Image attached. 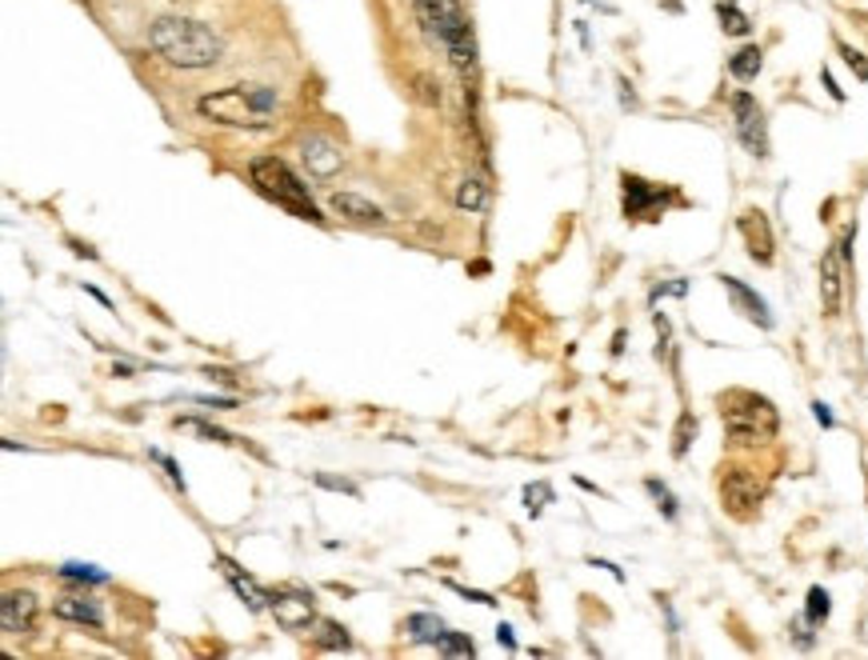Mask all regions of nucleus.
<instances>
[{
	"label": "nucleus",
	"instance_id": "obj_19",
	"mask_svg": "<svg viewBox=\"0 0 868 660\" xmlns=\"http://www.w3.org/2000/svg\"><path fill=\"white\" fill-rule=\"evenodd\" d=\"M761 64H764L761 49H756V44H744L741 53H736L733 61H729V69H733L736 81H753V76L761 73Z\"/></svg>",
	"mask_w": 868,
	"mask_h": 660
},
{
	"label": "nucleus",
	"instance_id": "obj_26",
	"mask_svg": "<svg viewBox=\"0 0 868 660\" xmlns=\"http://www.w3.org/2000/svg\"><path fill=\"white\" fill-rule=\"evenodd\" d=\"M524 501H529V516H541L544 504L553 501V489H548V484H529V489H524Z\"/></svg>",
	"mask_w": 868,
	"mask_h": 660
},
{
	"label": "nucleus",
	"instance_id": "obj_30",
	"mask_svg": "<svg viewBox=\"0 0 868 660\" xmlns=\"http://www.w3.org/2000/svg\"><path fill=\"white\" fill-rule=\"evenodd\" d=\"M316 484L321 489H333V493H348V496H360V489H356L353 481H336V476H325V472H316Z\"/></svg>",
	"mask_w": 868,
	"mask_h": 660
},
{
	"label": "nucleus",
	"instance_id": "obj_24",
	"mask_svg": "<svg viewBox=\"0 0 868 660\" xmlns=\"http://www.w3.org/2000/svg\"><path fill=\"white\" fill-rule=\"evenodd\" d=\"M437 652H445V657H472V640L464 637V632H445V637L437 640Z\"/></svg>",
	"mask_w": 868,
	"mask_h": 660
},
{
	"label": "nucleus",
	"instance_id": "obj_10",
	"mask_svg": "<svg viewBox=\"0 0 868 660\" xmlns=\"http://www.w3.org/2000/svg\"><path fill=\"white\" fill-rule=\"evenodd\" d=\"M36 612H41V605H36L32 593H4V600H0V625H4V632H32Z\"/></svg>",
	"mask_w": 868,
	"mask_h": 660
},
{
	"label": "nucleus",
	"instance_id": "obj_14",
	"mask_svg": "<svg viewBox=\"0 0 868 660\" xmlns=\"http://www.w3.org/2000/svg\"><path fill=\"white\" fill-rule=\"evenodd\" d=\"M217 565H220V573H224V577H229V585L237 588V597H244L249 600V608H269V593H264L261 585H257V580L249 577V573H241V568L232 565L229 556H217Z\"/></svg>",
	"mask_w": 868,
	"mask_h": 660
},
{
	"label": "nucleus",
	"instance_id": "obj_21",
	"mask_svg": "<svg viewBox=\"0 0 868 660\" xmlns=\"http://www.w3.org/2000/svg\"><path fill=\"white\" fill-rule=\"evenodd\" d=\"M61 580H81V585H108V573H101L96 565H76V561H69V565H61Z\"/></svg>",
	"mask_w": 868,
	"mask_h": 660
},
{
	"label": "nucleus",
	"instance_id": "obj_2",
	"mask_svg": "<svg viewBox=\"0 0 868 660\" xmlns=\"http://www.w3.org/2000/svg\"><path fill=\"white\" fill-rule=\"evenodd\" d=\"M276 108V93L264 84H232L197 101V113L217 121V125L237 128H269V116Z\"/></svg>",
	"mask_w": 868,
	"mask_h": 660
},
{
	"label": "nucleus",
	"instance_id": "obj_34",
	"mask_svg": "<svg viewBox=\"0 0 868 660\" xmlns=\"http://www.w3.org/2000/svg\"><path fill=\"white\" fill-rule=\"evenodd\" d=\"M496 640H501L504 649H516V637H513V629H509V625H501V629H496Z\"/></svg>",
	"mask_w": 868,
	"mask_h": 660
},
{
	"label": "nucleus",
	"instance_id": "obj_17",
	"mask_svg": "<svg viewBox=\"0 0 868 660\" xmlns=\"http://www.w3.org/2000/svg\"><path fill=\"white\" fill-rule=\"evenodd\" d=\"M657 200H660V192H652L645 180L625 177V212H628V217H645V209H649V205H657Z\"/></svg>",
	"mask_w": 868,
	"mask_h": 660
},
{
	"label": "nucleus",
	"instance_id": "obj_25",
	"mask_svg": "<svg viewBox=\"0 0 868 660\" xmlns=\"http://www.w3.org/2000/svg\"><path fill=\"white\" fill-rule=\"evenodd\" d=\"M177 425H185V429H197L200 437L217 440V444H241V440L232 437V432H224V429H212L209 420H177Z\"/></svg>",
	"mask_w": 868,
	"mask_h": 660
},
{
	"label": "nucleus",
	"instance_id": "obj_13",
	"mask_svg": "<svg viewBox=\"0 0 868 660\" xmlns=\"http://www.w3.org/2000/svg\"><path fill=\"white\" fill-rule=\"evenodd\" d=\"M721 284H724V293L733 296V304H736V313H744L753 325H761V328H773V313H768V304L761 301V296L749 289L744 281H736V276H721Z\"/></svg>",
	"mask_w": 868,
	"mask_h": 660
},
{
	"label": "nucleus",
	"instance_id": "obj_27",
	"mask_svg": "<svg viewBox=\"0 0 868 660\" xmlns=\"http://www.w3.org/2000/svg\"><path fill=\"white\" fill-rule=\"evenodd\" d=\"M321 645H325V649H348L345 629L333 625V620H325V625H321Z\"/></svg>",
	"mask_w": 868,
	"mask_h": 660
},
{
	"label": "nucleus",
	"instance_id": "obj_9",
	"mask_svg": "<svg viewBox=\"0 0 868 660\" xmlns=\"http://www.w3.org/2000/svg\"><path fill=\"white\" fill-rule=\"evenodd\" d=\"M845 256L840 249H828L820 256V301H825V313L837 316L840 313V301H845Z\"/></svg>",
	"mask_w": 868,
	"mask_h": 660
},
{
	"label": "nucleus",
	"instance_id": "obj_20",
	"mask_svg": "<svg viewBox=\"0 0 868 660\" xmlns=\"http://www.w3.org/2000/svg\"><path fill=\"white\" fill-rule=\"evenodd\" d=\"M717 17H721V29L729 32V36H749V29H753V24H749V17H744L736 4H729V0H721V4H717Z\"/></svg>",
	"mask_w": 868,
	"mask_h": 660
},
{
	"label": "nucleus",
	"instance_id": "obj_29",
	"mask_svg": "<svg viewBox=\"0 0 868 660\" xmlns=\"http://www.w3.org/2000/svg\"><path fill=\"white\" fill-rule=\"evenodd\" d=\"M692 432H697V420L684 412V417H680V429H677V444H672V452H677V457H684V452H689Z\"/></svg>",
	"mask_w": 868,
	"mask_h": 660
},
{
	"label": "nucleus",
	"instance_id": "obj_1",
	"mask_svg": "<svg viewBox=\"0 0 868 660\" xmlns=\"http://www.w3.org/2000/svg\"><path fill=\"white\" fill-rule=\"evenodd\" d=\"M153 53L165 56L177 69H212L224 56V44L209 24L189 21V17H160L148 32Z\"/></svg>",
	"mask_w": 868,
	"mask_h": 660
},
{
	"label": "nucleus",
	"instance_id": "obj_18",
	"mask_svg": "<svg viewBox=\"0 0 868 660\" xmlns=\"http://www.w3.org/2000/svg\"><path fill=\"white\" fill-rule=\"evenodd\" d=\"M408 632L417 645H437L445 637V620L432 617V612H417V617H408Z\"/></svg>",
	"mask_w": 868,
	"mask_h": 660
},
{
	"label": "nucleus",
	"instance_id": "obj_11",
	"mask_svg": "<svg viewBox=\"0 0 868 660\" xmlns=\"http://www.w3.org/2000/svg\"><path fill=\"white\" fill-rule=\"evenodd\" d=\"M301 157H304V165H308V172L313 177H321V180H328V177H336L341 172V148L333 145V140H325V137H304L301 140Z\"/></svg>",
	"mask_w": 868,
	"mask_h": 660
},
{
	"label": "nucleus",
	"instance_id": "obj_32",
	"mask_svg": "<svg viewBox=\"0 0 868 660\" xmlns=\"http://www.w3.org/2000/svg\"><path fill=\"white\" fill-rule=\"evenodd\" d=\"M813 417L820 420V429H833V425H837V420H833V412H828V405H820V400L813 405Z\"/></svg>",
	"mask_w": 868,
	"mask_h": 660
},
{
	"label": "nucleus",
	"instance_id": "obj_5",
	"mask_svg": "<svg viewBox=\"0 0 868 660\" xmlns=\"http://www.w3.org/2000/svg\"><path fill=\"white\" fill-rule=\"evenodd\" d=\"M252 185H257V192L269 200H276L281 209H289L293 217H304V220H321V212H316L313 197H308V189H304L301 180L293 177V168L284 165V160L276 157H261L252 160L249 168Z\"/></svg>",
	"mask_w": 868,
	"mask_h": 660
},
{
	"label": "nucleus",
	"instance_id": "obj_35",
	"mask_svg": "<svg viewBox=\"0 0 868 660\" xmlns=\"http://www.w3.org/2000/svg\"><path fill=\"white\" fill-rule=\"evenodd\" d=\"M820 81H825V88H828V93H833V101H845V93H840V88H837V81L828 76V69H825V73H820Z\"/></svg>",
	"mask_w": 868,
	"mask_h": 660
},
{
	"label": "nucleus",
	"instance_id": "obj_22",
	"mask_svg": "<svg viewBox=\"0 0 868 660\" xmlns=\"http://www.w3.org/2000/svg\"><path fill=\"white\" fill-rule=\"evenodd\" d=\"M457 209H484V185L481 180H461V189H457Z\"/></svg>",
	"mask_w": 868,
	"mask_h": 660
},
{
	"label": "nucleus",
	"instance_id": "obj_6",
	"mask_svg": "<svg viewBox=\"0 0 868 660\" xmlns=\"http://www.w3.org/2000/svg\"><path fill=\"white\" fill-rule=\"evenodd\" d=\"M721 501L733 516H753L756 504L764 501V489L749 469H729L721 476Z\"/></svg>",
	"mask_w": 868,
	"mask_h": 660
},
{
	"label": "nucleus",
	"instance_id": "obj_12",
	"mask_svg": "<svg viewBox=\"0 0 868 660\" xmlns=\"http://www.w3.org/2000/svg\"><path fill=\"white\" fill-rule=\"evenodd\" d=\"M741 237H744V244H749V256H753L756 264H773V229H768L764 212H756V209L744 212Z\"/></svg>",
	"mask_w": 868,
	"mask_h": 660
},
{
	"label": "nucleus",
	"instance_id": "obj_28",
	"mask_svg": "<svg viewBox=\"0 0 868 660\" xmlns=\"http://www.w3.org/2000/svg\"><path fill=\"white\" fill-rule=\"evenodd\" d=\"M645 489H649V493L657 496V501H660V513H665V516H669V521H672V516H677V496H672L669 489H665V484H660V481H649V484H645Z\"/></svg>",
	"mask_w": 868,
	"mask_h": 660
},
{
	"label": "nucleus",
	"instance_id": "obj_4",
	"mask_svg": "<svg viewBox=\"0 0 868 660\" xmlns=\"http://www.w3.org/2000/svg\"><path fill=\"white\" fill-rule=\"evenodd\" d=\"M417 17L429 29V36H437L445 44L449 61L461 73H469L472 64H477V44H472V29L464 21L461 0H417Z\"/></svg>",
	"mask_w": 868,
	"mask_h": 660
},
{
	"label": "nucleus",
	"instance_id": "obj_16",
	"mask_svg": "<svg viewBox=\"0 0 868 660\" xmlns=\"http://www.w3.org/2000/svg\"><path fill=\"white\" fill-rule=\"evenodd\" d=\"M333 209L348 220H360V224H380V220H385L373 200L356 197V192H333Z\"/></svg>",
	"mask_w": 868,
	"mask_h": 660
},
{
	"label": "nucleus",
	"instance_id": "obj_7",
	"mask_svg": "<svg viewBox=\"0 0 868 660\" xmlns=\"http://www.w3.org/2000/svg\"><path fill=\"white\" fill-rule=\"evenodd\" d=\"M733 121H736V137L741 145L753 153V157H768V133H764V108L756 105L749 93L733 96Z\"/></svg>",
	"mask_w": 868,
	"mask_h": 660
},
{
	"label": "nucleus",
	"instance_id": "obj_23",
	"mask_svg": "<svg viewBox=\"0 0 868 660\" xmlns=\"http://www.w3.org/2000/svg\"><path fill=\"white\" fill-rule=\"evenodd\" d=\"M828 593L825 588H808V605H805V617H808V625H825L828 620Z\"/></svg>",
	"mask_w": 868,
	"mask_h": 660
},
{
	"label": "nucleus",
	"instance_id": "obj_8",
	"mask_svg": "<svg viewBox=\"0 0 868 660\" xmlns=\"http://www.w3.org/2000/svg\"><path fill=\"white\" fill-rule=\"evenodd\" d=\"M269 608H272V617H276V625L289 632H304L316 620V608H313V597H308V593H276V597L269 600Z\"/></svg>",
	"mask_w": 868,
	"mask_h": 660
},
{
	"label": "nucleus",
	"instance_id": "obj_33",
	"mask_svg": "<svg viewBox=\"0 0 868 660\" xmlns=\"http://www.w3.org/2000/svg\"><path fill=\"white\" fill-rule=\"evenodd\" d=\"M452 593H461V597L477 600V605H496V600H492L489 593H469V588H464V585H452Z\"/></svg>",
	"mask_w": 868,
	"mask_h": 660
},
{
	"label": "nucleus",
	"instance_id": "obj_15",
	"mask_svg": "<svg viewBox=\"0 0 868 660\" xmlns=\"http://www.w3.org/2000/svg\"><path fill=\"white\" fill-rule=\"evenodd\" d=\"M53 612L61 620H76V625H93V629H101L105 625V612L96 608V600L88 597H61L53 605Z\"/></svg>",
	"mask_w": 868,
	"mask_h": 660
},
{
	"label": "nucleus",
	"instance_id": "obj_3",
	"mask_svg": "<svg viewBox=\"0 0 868 660\" xmlns=\"http://www.w3.org/2000/svg\"><path fill=\"white\" fill-rule=\"evenodd\" d=\"M721 420L729 440H736V444H764L781 429L773 400L761 397V392H744V388H733L721 397Z\"/></svg>",
	"mask_w": 868,
	"mask_h": 660
},
{
	"label": "nucleus",
	"instance_id": "obj_31",
	"mask_svg": "<svg viewBox=\"0 0 868 660\" xmlns=\"http://www.w3.org/2000/svg\"><path fill=\"white\" fill-rule=\"evenodd\" d=\"M840 56H845V64L853 69V73L860 76V81H868V61L857 53V49H848V44H840Z\"/></svg>",
	"mask_w": 868,
	"mask_h": 660
}]
</instances>
